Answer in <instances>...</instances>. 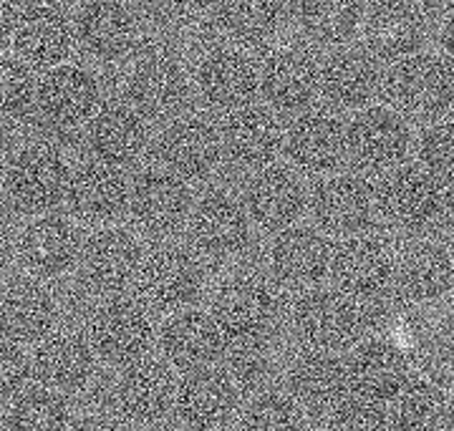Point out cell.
<instances>
[{
    "mask_svg": "<svg viewBox=\"0 0 454 431\" xmlns=\"http://www.w3.org/2000/svg\"><path fill=\"white\" fill-rule=\"evenodd\" d=\"M389 106L404 119L434 124L454 104V68L437 53H414L391 64L384 76Z\"/></svg>",
    "mask_w": 454,
    "mask_h": 431,
    "instance_id": "1",
    "label": "cell"
},
{
    "mask_svg": "<svg viewBox=\"0 0 454 431\" xmlns=\"http://www.w3.org/2000/svg\"><path fill=\"white\" fill-rule=\"evenodd\" d=\"M293 333L309 351L340 353L354 349L364 331L356 301L336 287H310L293 305Z\"/></svg>",
    "mask_w": 454,
    "mask_h": 431,
    "instance_id": "2",
    "label": "cell"
},
{
    "mask_svg": "<svg viewBox=\"0 0 454 431\" xmlns=\"http://www.w3.org/2000/svg\"><path fill=\"white\" fill-rule=\"evenodd\" d=\"M205 272L192 253L177 245H162L146 253L134 275L139 303L157 313H179L200 298Z\"/></svg>",
    "mask_w": 454,
    "mask_h": 431,
    "instance_id": "3",
    "label": "cell"
},
{
    "mask_svg": "<svg viewBox=\"0 0 454 431\" xmlns=\"http://www.w3.org/2000/svg\"><path fill=\"white\" fill-rule=\"evenodd\" d=\"M316 227L328 238L364 235L379 215V192L369 176L340 172L321 179L309 194Z\"/></svg>",
    "mask_w": 454,
    "mask_h": 431,
    "instance_id": "4",
    "label": "cell"
},
{
    "mask_svg": "<svg viewBox=\"0 0 454 431\" xmlns=\"http://www.w3.org/2000/svg\"><path fill=\"white\" fill-rule=\"evenodd\" d=\"M411 149V127L391 106H366L346 127V157L369 175L402 167Z\"/></svg>",
    "mask_w": 454,
    "mask_h": 431,
    "instance_id": "5",
    "label": "cell"
},
{
    "mask_svg": "<svg viewBox=\"0 0 454 431\" xmlns=\"http://www.w3.org/2000/svg\"><path fill=\"white\" fill-rule=\"evenodd\" d=\"M379 192V212L391 224L419 232L439 223L447 212V187L422 164H402L384 175Z\"/></svg>",
    "mask_w": 454,
    "mask_h": 431,
    "instance_id": "6",
    "label": "cell"
},
{
    "mask_svg": "<svg viewBox=\"0 0 454 431\" xmlns=\"http://www.w3.org/2000/svg\"><path fill=\"white\" fill-rule=\"evenodd\" d=\"M280 313L276 287L258 275L225 280L212 301V318L230 341H262Z\"/></svg>",
    "mask_w": 454,
    "mask_h": 431,
    "instance_id": "7",
    "label": "cell"
},
{
    "mask_svg": "<svg viewBox=\"0 0 454 431\" xmlns=\"http://www.w3.org/2000/svg\"><path fill=\"white\" fill-rule=\"evenodd\" d=\"M154 341V325L145 305L129 298L101 303L89 318V343L104 364L129 366L145 358Z\"/></svg>",
    "mask_w": 454,
    "mask_h": 431,
    "instance_id": "8",
    "label": "cell"
},
{
    "mask_svg": "<svg viewBox=\"0 0 454 431\" xmlns=\"http://www.w3.org/2000/svg\"><path fill=\"white\" fill-rule=\"evenodd\" d=\"M71 182L64 154L46 144L20 149L5 169V190L18 208L43 215L61 205Z\"/></svg>",
    "mask_w": 454,
    "mask_h": 431,
    "instance_id": "9",
    "label": "cell"
},
{
    "mask_svg": "<svg viewBox=\"0 0 454 431\" xmlns=\"http://www.w3.org/2000/svg\"><path fill=\"white\" fill-rule=\"evenodd\" d=\"M195 208L190 182L162 167L145 169L129 187V215L149 235H172L182 230Z\"/></svg>",
    "mask_w": 454,
    "mask_h": 431,
    "instance_id": "10",
    "label": "cell"
},
{
    "mask_svg": "<svg viewBox=\"0 0 454 431\" xmlns=\"http://www.w3.org/2000/svg\"><path fill=\"white\" fill-rule=\"evenodd\" d=\"M243 205L250 223L280 232L301 223L309 209V190L295 169L286 164H268L247 179Z\"/></svg>",
    "mask_w": 454,
    "mask_h": 431,
    "instance_id": "11",
    "label": "cell"
},
{
    "mask_svg": "<svg viewBox=\"0 0 454 431\" xmlns=\"http://www.w3.org/2000/svg\"><path fill=\"white\" fill-rule=\"evenodd\" d=\"M331 280L351 301H373L394 283V255L387 242L372 235L343 238L333 247Z\"/></svg>",
    "mask_w": 454,
    "mask_h": 431,
    "instance_id": "12",
    "label": "cell"
},
{
    "mask_svg": "<svg viewBox=\"0 0 454 431\" xmlns=\"http://www.w3.org/2000/svg\"><path fill=\"white\" fill-rule=\"evenodd\" d=\"M157 160L184 182L207 179L223 160L220 131L202 116H177L157 139Z\"/></svg>",
    "mask_w": 454,
    "mask_h": 431,
    "instance_id": "13",
    "label": "cell"
},
{
    "mask_svg": "<svg viewBox=\"0 0 454 431\" xmlns=\"http://www.w3.org/2000/svg\"><path fill=\"white\" fill-rule=\"evenodd\" d=\"M187 235L197 250L212 260H227L243 253L250 239V217L243 200L220 190L207 192L190 212Z\"/></svg>",
    "mask_w": 454,
    "mask_h": 431,
    "instance_id": "14",
    "label": "cell"
},
{
    "mask_svg": "<svg viewBox=\"0 0 454 431\" xmlns=\"http://www.w3.org/2000/svg\"><path fill=\"white\" fill-rule=\"evenodd\" d=\"M127 96L129 106H134L145 119H177L190 98L187 68L175 56L164 53L139 59L127 76Z\"/></svg>",
    "mask_w": 454,
    "mask_h": 431,
    "instance_id": "15",
    "label": "cell"
},
{
    "mask_svg": "<svg viewBox=\"0 0 454 431\" xmlns=\"http://www.w3.org/2000/svg\"><path fill=\"white\" fill-rule=\"evenodd\" d=\"M333 247L336 245L318 227H286L270 245V272L280 286L291 290L318 287L331 270Z\"/></svg>",
    "mask_w": 454,
    "mask_h": 431,
    "instance_id": "16",
    "label": "cell"
},
{
    "mask_svg": "<svg viewBox=\"0 0 454 431\" xmlns=\"http://www.w3.org/2000/svg\"><path fill=\"white\" fill-rule=\"evenodd\" d=\"M260 94L268 109L283 116H301L310 109L318 96L321 66L316 59L298 48L273 51L258 68Z\"/></svg>",
    "mask_w": 454,
    "mask_h": 431,
    "instance_id": "17",
    "label": "cell"
},
{
    "mask_svg": "<svg viewBox=\"0 0 454 431\" xmlns=\"http://www.w3.org/2000/svg\"><path fill=\"white\" fill-rule=\"evenodd\" d=\"M283 127L278 114L268 106H245L227 114L225 124L220 129V146L223 157L238 169L258 172L268 164H276L278 154L283 152Z\"/></svg>",
    "mask_w": 454,
    "mask_h": 431,
    "instance_id": "18",
    "label": "cell"
},
{
    "mask_svg": "<svg viewBox=\"0 0 454 431\" xmlns=\"http://www.w3.org/2000/svg\"><path fill=\"white\" fill-rule=\"evenodd\" d=\"M74 35L94 61L114 64L137 46L139 18L124 0H89L76 13Z\"/></svg>",
    "mask_w": 454,
    "mask_h": 431,
    "instance_id": "19",
    "label": "cell"
},
{
    "mask_svg": "<svg viewBox=\"0 0 454 431\" xmlns=\"http://www.w3.org/2000/svg\"><path fill=\"white\" fill-rule=\"evenodd\" d=\"M195 83L207 106L232 114L253 104L260 91V74L240 48L220 46L200 61Z\"/></svg>",
    "mask_w": 454,
    "mask_h": 431,
    "instance_id": "20",
    "label": "cell"
},
{
    "mask_svg": "<svg viewBox=\"0 0 454 431\" xmlns=\"http://www.w3.org/2000/svg\"><path fill=\"white\" fill-rule=\"evenodd\" d=\"M366 51L376 61L396 64L406 56L419 53L427 41V20L419 3L411 0H373L372 11L364 13Z\"/></svg>",
    "mask_w": 454,
    "mask_h": 431,
    "instance_id": "21",
    "label": "cell"
},
{
    "mask_svg": "<svg viewBox=\"0 0 454 431\" xmlns=\"http://www.w3.org/2000/svg\"><path fill=\"white\" fill-rule=\"evenodd\" d=\"M283 149L298 172L333 175L346 160V127L328 112L301 114L286 131Z\"/></svg>",
    "mask_w": 454,
    "mask_h": 431,
    "instance_id": "22",
    "label": "cell"
},
{
    "mask_svg": "<svg viewBox=\"0 0 454 431\" xmlns=\"http://www.w3.org/2000/svg\"><path fill=\"white\" fill-rule=\"evenodd\" d=\"M35 104L53 127L76 129L91 121L101 104L98 81L76 64L49 68L38 81Z\"/></svg>",
    "mask_w": 454,
    "mask_h": 431,
    "instance_id": "23",
    "label": "cell"
},
{
    "mask_svg": "<svg viewBox=\"0 0 454 431\" xmlns=\"http://www.w3.org/2000/svg\"><path fill=\"white\" fill-rule=\"evenodd\" d=\"M348 391L361 401L387 404L409 379V364L402 349L389 341H361L343 358Z\"/></svg>",
    "mask_w": 454,
    "mask_h": 431,
    "instance_id": "24",
    "label": "cell"
},
{
    "mask_svg": "<svg viewBox=\"0 0 454 431\" xmlns=\"http://www.w3.org/2000/svg\"><path fill=\"white\" fill-rule=\"evenodd\" d=\"M129 179L121 167L104 161H83L71 172L68 182V208L86 223L106 224L119 220L129 209Z\"/></svg>",
    "mask_w": 454,
    "mask_h": 431,
    "instance_id": "25",
    "label": "cell"
},
{
    "mask_svg": "<svg viewBox=\"0 0 454 431\" xmlns=\"http://www.w3.org/2000/svg\"><path fill=\"white\" fill-rule=\"evenodd\" d=\"M74 38V26L61 8L51 3H35L18 16L13 48L28 68L49 71L68 59Z\"/></svg>",
    "mask_w": 454,
    "mask_h": 431,
    "instance_id": "26",
    "label": "cell"
},
{
    "mask_svg": "<svg viewBox=\"0 0 454 431\" xmlns=\"http://www.w3.org/2000/svg\"><path fill=\"white\" fill-rule=\"evenodd\" d=\"M82 255V235L66 217L41 215L23 227L18 260L35 278H61Z\"/></svg>",
    "mask_w": 454,
    "mask_h": 431,
    "instance_id": "27",
    "label": "cell"
},
{
    "mask_svg": "<svg viewBox=\"0 0 454 431\" xmlns=\"http://www.w3.org/2000/svg\"><path fill=\"white\" fill-rule=\"evenodd\" d=\"M381 89L379 61L361 48L333 51L318 74V94L339 112H358L372 104Z\"/></svg>",
    "mask_w": 454,
    "mask_h": 431,
    "instance_id": "28",
    "label": "cell"
},
{
    "mask_svg": "<svg viewBox=\"0 0 454 431\" xmlns=\"http://www.w3.org/2000/svg\"><path fill=\"white\" fill-rule=\"evenodd\" d=\"M177 394L175 371L157 358H139L121 371L116 404L137 424H157L169 414Z\"/></svg>",
    "mask_w": 454,
    "mask_h": 431,
    "instance_id": "29",
    "label": "cell"
},
{
    "mask_svg": "<svg viewBox=\"0 0 454 431\" xmlns=\"http://www.w3.org/2000/svg\"><path fill=\"white\" fill-rule=\"evenodd\" d=\"M142 257V245L129 230L101 227L83 239L79 263L89 286L112 293L134 283Z\"/></svg>",
    "mask_w": 454,
    "mask_h": 431,
    "instance_id": "30",
    "label": "cell"
},
{
    "mask_svg": "<svg viewBox=\"0 0 454 431\" xmlns=\"http://www.w3.org/2000/svg\"><path fill=\"white\" fill-rule=\"evenodd\" d=\"M175 409L179 421L190 429H217L238 409V386L225 371L197 368L177 383Z\"/></svg>",
    "mask_w": 454,
    "mask_h": 431,
    "instance_id": "31",
    "label": "cell"
},
{
    "mask_svg": "<svg viewBox=\"0 0 454 431\" xmlns=\"http://www.w3.org/2000/svg\"><path fill=\"white\" fill-rule=\"evenodd\" d=\"M225 335L210 313L179 310L162 325L160 346L169 366L197 371L212 366L225 353Z\"/></svg>",
    "mask_w": 454,
    "mask_h": 431,
    "instance_id": "32",
    "label": "cell"
},
{
    "mask_svg": "<svg viewBox=\"0 0 454 431\" xmlns=\"http://www.w3.org/2000/svg\"><path fill=\"white\" fill-rule=\"evenodd\" d=\"M394 280L399 293L411 303H437L454 286V265L444 245L417 239L394 257Z\"/></svg>",
    "mask_w": 454,
    "mask_h": 431,
    "instance_id": "33",
    "label": "cell"
},
{
    "mask_svg": "<svg viewBox=\"0 0 454 431\" xmlns=\"http://www.w3.org/2000/svg\"><path fill=\"white\" fill-rule=\"evenodd\" d=\"M86 142L91 154L104 164L127 167L142 157L149 142V131L142 114L129 104H104L89 121Z\"/></svg>",
    "mask_w": 454,
    "mask_h": 431,
    "instance_id": "34",
    "label": "cell"
},
{
    "mask_svg": "<svg viewBox=\"0 0 454 431\" xmlns=\"http://www.w3.org/2000/svg\"><path fill=\"white\" fill-rule=\"evenodd\" d=\"M291 399L310 414H333L348 394L346 368L336 353L306 351L288 371Z\"/></svg>",
    "mask_w": 454,
    "mask_h": 431,
    "instance_id": "35",
    "label": "cell"
},
{
    "mask_svg": "<svg viewBox=\"0 0 454 431\" xmlns=\"http://www.w3.org/2000/svg\"><path fill=\"white\" fill-rule=\"evenodd\" d=\"M59 318V305L46 287L20 280L0 295V333L18 346L38 343L51 335Z\"/></svg>",
    "mask_w": 454,
    "mask_h": 431,
    "instance_id": "36",
    "label": "cell"
},
{
    "mask_svg": "<svg viewBox=\"0 0 454 431\" xmlns=\"http://www.w3.org/2000/svg\"><path fill=\"white\" fill-rule=\"evenodd\" d=\"M97 353L79 333L46 335L33 353V371L51 391H79L94 376Z\"/></svg>",
    "mask_w": 454,
    "mask_h": 431,
    "instance_id": "37",
    "label": "cell"
},
{
    "mask_svg": "<svg viewBox=\"0 0 454 431\" xmlns=\"http://www.w3.org/2000/svg\"><path fill=\"white\" fill-rule=\"evenodd\" d=\"M215 26L235 48H255L280 28V8L273 0H217Z\"/></svg>",
    "mask_w": 454,
    "mask_h": 431,
    "instance_id": "38",
    "label": "cell"
},
{
    "mask_svg": "<svg viewBox=\"0 0 454 431\" xmlns=\"http://www.w3.org/2000/svg\"><path fill=\"white\" fill-rule=\"evenodd\" d=\"M298 23L313 43L339 48L361 31L364 5L361 0H301Z\"/></svg>",
    "mask_w": 454,
    "mask_h": 431,
    "instance_id": "39",
    "label": "cell"
},
{
    "mask_svg": "<svg viewBox=\"0 0 454 431\" xmlns=\"http://www.w3.org/2000/svg\"><path fill=\"white\" fill-rule=\"evenodd\" d=\"M447 396L442 386L424 376H409L391 399L389 421L396 431H434L444 424Z\"/></svg>",
    "mask_w": 454,
    "mask_h": 431,
    "instance_id": "40",
    "label": "cell"
},
{
    "mask_svg": "<svg viewBox=\"0 0 454 431\" xmlns=\"http://www.w3.org/2000/svg\"><path fill=\"white\" fill-rule=\"evenodd\" d=\"M68 404L51 388H31L18 394L8 411V431H68Z\"/></svg>",
    "mask_w": 454,
    "mask_h": 431,
    "instance_id": "41",
    "label": "cell"
},
{
    "mask_svg": "<svg viewBox=\"0 0 454 431\" xmlns=\"http://www.w3.org/2000/svg\"><path fill=\"white\" fill-rule=\"evenodd\" d=\"M38 81L18 56H0V121H16L35 104Z\"/></svg>",
    "mask_w": 454,
    "mask_h": 431,
    "instance_id": "42",
    "label": "cell"
},
{
    "mask_svg": "<svg viewBox=\"0 0 454 431\" xmlns=\"http://www.w3.org/2000/svg\"><path fill=\"white\" fill-rule=\"evenodd\" d=\"M240 431H303V411L291 396L260 394L247 404Z\"/></svg>",
    "mask_w": 454,
    "mask_h": 431,
    "instance_id": "43",
    "label": "cell"
},
{
    "mask_svg": "<svg viewBox=\"0 0 454 431\" xmlns=\"http://www.w3.org/2000/svg\"><path fill=\"white\" fill-rule=\"evenodd\" d=\"M419 164L444 187H454V121H434L419 137Z\"/></svg>",
    "mask_w": 454,
    "mask_h": 431,
    "instance_id": "44",
    "label": "cell"
},
{
    "mask_svg": "<svg viewBox=\"0 0 454 431\" xmlns=\"http://www.w3.org/2000/svg\"><path fill=\"white\" fill-rule=\"evenodd\" d=\"M235 346L227 351V376L240 386H258L270 373V353L260 346V341H232Z\"/></svg>",
    "mask_w": 454,
    "mask_h": 431,
    "instance_id": "45",
    "label": "cell"
},
{
    "mask_svg": "<svg viewBox=\"0 0 454 431\" xmlns=\"http://www.w3.org/2000/svg\"><path fill=\"white\" fill-rule=\"evenodd\" d=\"M325 431H391L389 414L372 401H343L328 419Z\"/></svg>",
    "mask_w": 454,
    "mask_h": 431,
    "instance_id": "46",
    "label": "cell"
},
{
    "mask_svg": "<svg viewBox=\"0 0 454 431\" xmlns=\"http://www.w3.org/2000/svg\"><path fill=\"white\" fill-rule=\"evenodd\" d=\"M28 376H31L28 356L18 343L0 338V404L16 399L28 381Z\"/></svg>",
    "mask_w": 454,
    "mask_h": 431,
    "instance_id": "47",
    "label": "cell"
},
{
    "mask_svg": "<svg viewBox=\"0 0 454 431\" xmlns=\"http://www.w3.org/2000/svg\"><path fill=\"white\" fill-rule=\"evenodd\" d=\"M18 26V11L13 0H0V51L13 43V33Z\"/></svg>",
    "mask_w": 454,
    "mask_h": 431,
    "instance_id": "48",
    "label": "cell"
},
{
    "mask_svg": "<svg viewBox=\"0 0 454 431\" xmlns=\"http://www.w3.org/2000/svg\"><path fill=\"white\" fill-rule=\"evenodd\" d=\"M68 431H127L116 419H109V416L104 414H89L82 416V419H76Z\"/></svg>",
    "mask_w": 454,
    "mask_h": 431,
    "instance_id": "49",
    "label": "cell"
},
{
    "mask_svg": "<svg viewBox=\"0 0 454 431\" xmlns=\"http://www.w3.org/2000/svg\"><path fill=\"white\" fill-rule=\"evenodd\" d=\"M439 48H442V59L454 68V16L447 18L439 28Z\"/></svg>",
    "mask_w": 454,
    "mask_h": 431,
    "instance_id": "50",
    "label": "cell"
},
{
    "mask_svg": "<svg viewBox=\"0 0 454 431\" xmlns=\"http://www.w3.org/2000/svg\"><path fill=\"white\" fill-rule=\"evenodd\" d=\"M177 5H184V8H207V5H215L217 0H175Z\"/></svg>",
    "mask_w": 454,
    "mask_h": 431,
    "instance_id": "51",
    "label": "cell"
},
{
    "mask_svg": "<svg viewBox=\"0 0 454 431\" xmlns=\"http://www.w3.org/2000/svg\"><path fill=\"white\" fill-rule=\"evenodd\" d=\"M447 253H450V260H452L454 265V230L450 232V239H447Z\"/></svg>",
    "mask_w": 454,
    "mask_h": 431,
    "instance_id": "52",
    "label": "cell"
},
{
    "mask_svg": "<svg viewBox=\"0 0 454 431\" xmlns=\"http://www.w3.org/2000/svg\"><path fill=\"white\" fill-rule=\"evenodd\" d=\"M278 8H291V5H298L301 0H273Z\"/></svg>",
    "mask_w": 454,
    "mask_h": 431,
    "instance_id": "53",
    "label": "cell"
},
{
    "mask_svg": "<svg viewBox=\"0 0 454 431\" xmlns=\"http://www.w3.org/2000/svg\"><path fill=\"white\" fill-rule=\"evenodd\" d=\"M5 212H8V208H5V197H3V192H0V224L5 220Z\"/></svg>",
    "mask_w": 454,
    "mask_h": 431,
    "instance_id": "54",
    "label": "cell"
},
{
    "mask_svg": "<svg viewBox=\"0 0 454 431\" xmlns=\"http://www.w3.org/2000/svg\"><path fill=\"white\" fill-rule=\"evenodd\" d=\"M66 3H89V0H66Z\"/></svg>",
    "mask_w": 454,
    "mask_h": 431,
    "instance_id": "55",
    "label": "cell"
},
{
    "mask_svg": "<svg viewBox=\"0 0 454 431\" xmlns=\"http://www.w3.org/2000/svg\"><path fill=\"white\" fill-rule=\"evenodd\" d=\"M411 3H422V0H411Z\"/></svg>",
    "mask_w": 454,
    "mask_h": 431,
    "instance_id": "56",
    "label": "cell"
}]
</instances>
